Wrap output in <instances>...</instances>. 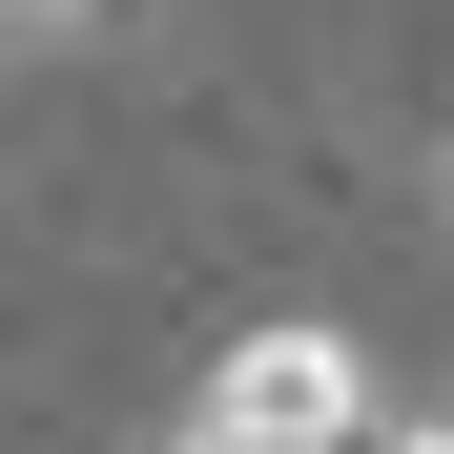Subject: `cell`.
I'll list each match as a JSON object with an SVG mask.
<instances>
[{"label":"cell","instance_id":"7a4b0ae2","mask_svg":"<svg viewBox=\"0 0 454 454\" xmlns=\"http://www.w3.org/2000/svg\"><path fill=\"white\" fill-rule=\"evenodd\" d=\"M372 454H454V413H393V434H372Z\"/></svg>","mask_w":454,"mask_h":454},{"label":"cell","instance_id":"3957f363","mask_svg":"<svg viewBox=\"0 0 454 454\" xmlns=\"http://www.w3.org/2000/svg\"><path fill=\"white\" fill-rule=\"evenodd\" d=\"M434 207H454V124H434Z\"/></svg>","mask_w":454,"mask_h":454},{"label":"cell","instance_id":"6da1fadb","mask_svg":"<svg viewBox=\"0 0 454 454\" xmlns=\"http://www.w3.org/2000/svg\"><path fill=\"white\" fill-rule=\"evenodd\" d=\"M166 434H186V454H372V351L310 331V310H289V331H227Z\"/></svg>","mask_w":454,"mask_h":454},{"label":"cell","instance_id":"277c9868","mask_svg":"<svg viewBox=\"0 0 454 454\" xmlns=\"http://www.w3.org/2000/svg\"><path fill=\"white\" fill-rule=\"evenodd\" d=\"M166 454H186V434H166Z\"/></svg>","mask_w":454,"mask_h":454}]
</instances>
